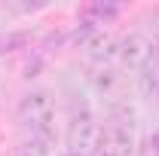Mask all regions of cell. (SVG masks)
I'll return each instance as SVG.
<instances>
[{"label": "cell", "mask_w": 159, "mask_h": 156, "mask_svg": "<svg viewBox=\"0 0 159 156\" xmlns=\"http://www.w3.org/2000/svg\"><path fill=\"white\" fill-rule=\"evenodd\" d=\"M19 117L34 132V138L46 141V144L55 138V98H52V92L28 89L19 98Z\"/></svg>", "instance_id": "1"}, {"label": "cell", "mask_w": 159, "mask_h": 156, "mask_svg": "<svg viewBox=\"0 0 159 156\" xmlns=\"http://www.w3.org/2000/svg\"><path fill=\"white\" fill-rule=\"evenodd\" d=\"M98 156H132L135 153V135H132V126H122V122H107L101 126L98 135Z\"/></svg>", "instance_id": "2"}, {"label": "cell", "mask_w": 159, "mask_h": 156, "mask_svg": "<svg viewBox=\"0 0 159 156\" xmlns=\"http://www.w3.org/2000/svg\"><path fill=\"white\" fill-rule=\"evenodd\" d=\"M98 135H101V126L95 122V117L83 107V113H74V119L67 122V144H70V150H77V153H86L89 150H95L98 147Z\"/></svg>", "instance_id": "3"}, {"label": "cell", "mask_w": 159, "mask_h": 156, "mask_svg": "<svg viewBox=\"0 0 159 156\" xmlns=\"http://www.w3.org/2000/svg\"><path fill=\"white\" fill-rule=\"evenodd\" d=\"M150 55H153V43L144 37V34H129V37H122L116 43V61H122L132 71L144 67L150 61Z\"/></svg>", "instance_id": "4"}, {"label": "cell", "mask_w": 159, "mask_h": 156, "mask_svg": "<svg viewBox=\"0 0 159 156\" xmlns=\"http://www.w3.org/2000/svg\"><path fill=\"white\" fill-rule=\"evenodd\" d=\"M12 156H49V144L31 135L28 141H21L19 147H16V153H12Z\"/></svg>", "instance_id": "5"}, {"label": "cell", "mask_w": 159, "mask_h": 156, "mask_svg": "<svg viewBox=\"0 0 159 156\" xmlns=\"http://www.w3.org/2000/svg\"><path fill=\"white\" fill-rule=\"evenodd\" d=\"M150 34L159 43V9H153V16H150Z\"/></svg>", "instance_id": "6"}, {"label": "cell", "mask_w": 159, "mask_h": 156, "mask_svg": "<svg viewBox=\"0 0 159 156\" xmlns=\"http://www.w3.org/2000/svg\"><path fill=\"white\" fill-rule=\"evenodd\" d=\"M150 150H153V156H159V129L150 135Z\"/></svg>", "instance_id": "7"}, {"label": "cell", "mask_w": 159, "mask_h": 156, "mask_svg": "<svg viewBox=\"0 0 159 156\" xmlns=\"http://www.w3.org/2000/svg\"><path fill=\"white\" fill-rule=\"evenodd\" d=\"M153 98H156V101H159V77L153 80Z\"/></svg>", "instance_id": "8"}, {"label": "cell", "mask_w": 159, "mask_h": 156, "mask_svg": "<svg viewBox=\"0 0 159 156\" xmlns=\"http://www.w3.org/2000/svg\"><path fill=\"white\" fill-rule=\"evenodd\" d=\"M61 156H86V153H77V150H64Z\"/></svg>", "instance_id": "9"}]
</instances>
